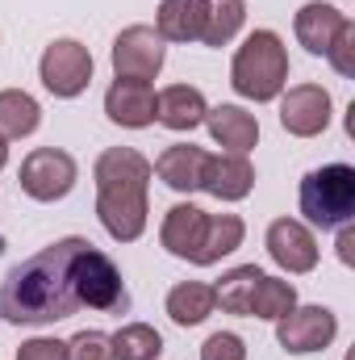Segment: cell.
I'll use <instances>...</instances> for the list:
<instances>
[{
  "mask_svg": "<svg viewBox=\"0 0 355 360\" xmlns=\"http://www.w3.org/2000/svg\"><path fill=\"white\" fill-rule=\"evenodd\" d=\"M84 243L88 239L67 235V239L34 252L17 269H8L4 285H0V319L13 327H46V323L72 319L80 310L76 285H72V264Z\"/></svg>",
  "mask_w": 355,
  "mask_h": 360,
  "instance_id": "cell-1",
  "label": "cell"
},
{
  "mask_svg": "<svg viewBox=\"0 0 355 360\" xmlns=\"http://www.w3.org/2000/svg\"><path fill=\"white\" fill-rule=\"evenodd\" d=\"M109 348H113V360H159L163 335L147 323H126L121 331L109 335Z\"/></svg>",
  "mask_w": 355,
  "mask_h": 360,
  "instance_id": "cell-24",
  "label": "cell"
},
{
  "mask_svg": "<svg viewBox=\"0 0 355 360\" xmlns=\"http://www.w3.org/2000/svg\"><path fill=\"white\" fill-rule=\"evenodd\" d=\"M343 21H347L343 8L322 4V0H309V4L297 8V17H293V34H297V42H301L309 55H326L330 42H335V34L343 30Z\"/></svg>",
  "mask_w": 355,
  "mask_h": 360,
  "instance_id": "cell-17",
  "label": "cell"
},
{
  "mask_svg": "<svg viewBox=\"0 0 355 360\" xmlns=\"http://www.w3.org/2000/svg\"><path fill=\"white\" fill-rule=\"evenodd\" d=\"M38 76L51 96L72 101L92 84V51L76 38H55L38 59Z\"/></svg>",
  "mask_w": 355,
  "mask_h": 360,
  "instance_id": "cell-6",
  "label": "cell"
},
{
  "mask_svg": "<svg viewBox=\"0 0 355 360\" xmlns=\"http://www.w3.org/2000/svg\"><path fill=\"white\" fill-rule=\"evenodd\" d=\"M297 205L309 226L318 231H339L351 226L355 218V168L351 164H322L305 172L297 188Z\"/></svg>",
  "mask_w": 355,
  "mask_h": 360,
  "instance_id": "cell-4",
  "label": "cell"
},
{
  "mask_svg": "<svg viewBox=\"0 0 355 360\" xmlns=\"http://www.w3.org/2000/svg\"><path fill=\"white\" fill-rule=\"evenodd\" d=\"M17 360H67V344L55 335H34L17 348Z\"/></svg>",
  "mask_w": 355,
  "mask_h": 360,
  "instance_id": "cell-30",
  "label": "cell"
},
{
  "mask_svg": "<svg viewBox=\"0 0 355 360\" xmlns=\"http://www.w3.org/2000/svg\"><path fill=\"white\" fill-rule=\"evenodd\" d=\"M205 155H209V151H201V147H192V143H172L151 168H155V176L163 180L168 188H176V193H196V188H201Z\"/></svg>",
  "mask_w": 355,
  "mask_h": 360,
  "instance_id": "cell-19",
  "label": "cell"
},
{
  "mask_svg": "<svg viewBox=\"0 0 355 360\" xmlns=\"http://www.w3.org/2000/svg\"><path fill=\"white\" fill-rule=\"evenodd\" d=\"M339 260L351 269L355 264V231L351 226H339Z\"/></svg>",
  "mask_w": 355,
  "mask_h": 360,
  "instance_id": "cell-31",
  "label": "cell"
},
{
  "mask_svg": "<svg viewBox=\"0 0 355 360\" xmlns=\"http://www.w3.org/2000/svg\"><path fill=\"white\" fill-rule=\"evenodd\" d=\"M8 164V139H0V168Z\"/></svg>",
  "mask_w": 355,
  "mask_h": 360,
  "instance_id": "cell-32",
  "label": "cell"
},
{
  "mask_svg": "<svg viewBox=\"0 0 355 360\" xmlns=\"http://www.w3.org/2000/svg\"><path fill=\"white\" fill-rule=\"evenodd\" d=\"M230 84L247 101H276L288 84V51L276 30H255L247 42L234 51L230 63Z\"/></svg>",
  "mask_w": 355,
  "mask_h": 360,
  "instance_id": "cell-3",
  "label": "cell"
},
{
  "mask_svg": "<svg viewBox=\"0 0 355 360\" xmlns=\"http://www.w3.org/2000/svg\"><path fill=\"white\" fill-rule=\"evenodd\" d=\"M243 235H247V226H243L239 214H209V222H205V239H201V252H196L192 264H201V269L217 264L222 256H230V252L243 248Z\"/></svg>",
  "mask_w": 355,
  "mask_h": 360,
  "instance_id": "cell-21",
  "label": "cell"
},
{
  "mask_svg": "<svg viewBox=\"0 0 355 360\" xmlns=\"http://www.w3.org/2000/svg\"><path fill=\"white\" fill-rule=\"evenodd\" d=\"M67 360H113L109 335L105 331H76L67 340Z\"/></svg>",
  "mask_w": 355,
  "mask_h": 360,
  "instance_id": "cell-28",
  "label": "cell"
},
{
  "mask_svg": "<svg viewBox=\"0 0 355 360\" xmlns=\"http://www.w3.org/2000/svg\"><path fill=\"white\" fill-rule=\"evenodd\" d=\"M42 126V105L21 89L0 92V139H29Z\"/></svg>",
  "mask_w": 355,
  "mask_h": 360,
  "instance_id": "cell-22",
  "label": "cell"
},
{
  "mask_svg": "<svg viewBox=\"0 0 355 360\" xmlns=\"http://www.w3.org/2000/svg\"><path fill=\"white\" fill-rule=\"evenodd\" d=\"M267 256L276 260V269H284L288 276H305V272L318 269V239H314V231L305 226V222H297V218H276L272 226H267Z\"/></svg>",
  "mask_w": 355,
  "mask_h": 360,
  "instance_id": "cell-11",
  "label": "cell"
},
{
  "mask_svg": "<svg viewBox=\"0 0 355 360\" xmlns=\"http://www.w3.org/2000/svg\"><path fill=\"white\" fill-rule=\"evenodd\" d=\"M201 188L217 201H243L251 188H255V168L247 155H234V151H222V155H205V168H201Z\"/></svg>",
  "mask_w": 355,
  "mask_h": 360,
  "instance_id": "cell-13",
  "label": "cell"
},
{
  "mask_svg": "<svg viewBox=\"0 0 355 360\" xmlns=\"http://www.w3.org/2000/svg\"><path fill=\"white\" fill-rule=\"evenodd\" d=\"M213 0H163L155 13V34L163 42H201Z\"/></svg>",
  "mask_w": 355,
  "mask_h": 360,
  "instance_id": "cell-18",
  "label": "cell"
},
{
  "mask_svg": "<svg viewBox=\"0 0 355 360\" xmlns=\"http://www.w3.org/2000/svg\"><path fill=\"white\" fill-rule=\"evenodd\" d=\"M213 310H217V297H213V285L205 281H180L168 293V319L176 327H201Z\"/></svg>",
  "mask_w": 355,
  "mask_h": 360,
  "instance_id": "cell-20",
  "label": "cell"
},
{
  "mask_svg": "<svg viewBox=\"0 0 355 360\" xmlns=\"http://www.w3.org/2000/svg\"><path fill=\"white\" fill-rule=\"evenodd\" d=\"M105 113L113 126L147 130L155 126V89L147 80H113L105 92Z\"/></svg>",
  "mask_w": 355,
  "mask_h": 360,
  "instance_id": "cell-12",
  "label": "cell"
},
{
  "mask_svg": "<svg viewBox=\"0 0 355 360\" xmlns=\"http://www.w3.org/2000/svg\"><path fill=\"white\" fill-rule=\"evenodd\" d=\"M21 193L25 197H34V201H63L72 188H76V180H80V168H76V160L67 155V151H59V147H38V151H29L25 160H21Z\"/></svg>",
  "mask_w": 355,
  "mask_h": 360,
  "instance_id": "cell-8",
  "label": "cell"
},
{
  "mask_svg": "<svg viewBox=\"0 0 355 360\" xmlns=\"http://www.w3.org/2000/svg\"><path fill=\"white\" fill-rule=\"evenodd\" d=\"M297 306V289H293V281H284V276H267L255 285V297H251V319H264V323H276V319H284L288 310Z\"/></svg>",
  "mask_w": 355,
  "mask_h": 360,
  "instance_id": "cell-25",
  "label": "cell"
},
{
  "mask_svg": "<svg viewBox=\"0 0 355 360\" xmlns=\"http://www.w3.org/2000/svg\"><path fill=\"white\" fill-rule=\"evenodd\" d=\"M326 59H330V68L343 76V80H355V21L347 17L343 21V30L335 34V42H330V51H326Z\"/></svg>",
  "mask_w": 355,
  "mask_h": 360,
  "instance_id": "cell-27",
  "label": "cell"
},
{
  "mask_svg": "<svg viewBox=\"0 0 355 360\" xmlns=\"http://www.w3.org/2000/svg\"><path fill=\"white\" fill-rule=\"evenodd\" d=\"M243 21H247V4H243V0H213L201 42H205V46H226V42L243 30Z\"/></svg>",
  "mask_w": 355,
  "mask_h": 360,
  "instance_id": "cell-26",
  "label": "cell"
},
{
  "mask_svg": "<svg viewBox=\"0 0 355 360\" xmlns=\"http://www.w3.org/2000/svg\"><path fill=\"white\" fill-rule=\"evenodd\" d=\"M151 160L134 147H109L96 155L92 180H96V218L117 243H134L147 231V188H151Z\"/></svg>",
  "mask_w": 355,
  "mask_h": 360,
  "instance_id": "cell-2",
  "label": "cell"
},
{
  "mask_svg": "<svg viewBox=\"0 0 355 360\" xmlns=\"http://www.w3.org/2000/svg\"><path fill=\"white\" fill-rule=\"evenodd\" d=\"M205 126H209L213 143L226 147V151H234V155H247V151H255V143H260V122H255V113H247L243 105H213V109L205 113Z\"/></svg>",
  "mask_w": 355,
  "mask_h": 360,
  "instance_id": "cell-15",
  "label": "cell"
},
{
  "mask_svg": "<svg viewBox=\"0 0 355 360\" xmlns=\"http://www.w3.org/2000/svg\"><path fill=\"white\" fill-rule=\"evenodd\" d=\"M335 335H339V319L330 306H293L284 319H276V344L297 356L330 348Z\"/></svg>",
  "mask_w": 355,
  "mask_h": 360,
  "instance_id": "cell-9",
  "label": "cell"
},
{
  "mask_svg": "<svg viewBox=\"0 0 355 360\" xmlns=\"http://www.w3.org/2000/svg\"><path fill=\"white\" fill-rule=\"evenodd\" d=\"M113 76L117 80H155L163 72V59H168V42L155 34V25H126L117 38H113Z\"/></svg>",
  "mask_w": 355,
  "mask_h": 360,
  "instance_id": "cell-7",
  "label": "cell"
},
{
  "mask_svg": "<svg viewBox=\"0 0 355 360\" xmlns=\"http://www.w3.org/2000/svg\"><path fill=\"white\" fill-rule=\"evenodd\" d=\"M205 113H209V101H205V92L192 89V84H168L163 92H155V122L176 130V134L196 130L205 122Z\"/></svg>",
  "mask_w": 355,
  "mask_h": 360,
  "instance_id": "cell-16",
  "label": "cell"
},
{
  "mask_svg": "<svg viewBox=\"0 0 355 360\" xmlns=\"http://www.w3.org/2000/svg\"><path fill=\"white\" fill-rule=\"evenodd\" d=\"M205 222H209V214L201 210V205H192V201H180L172 205L168 214H163V226H159V243L176 256V260H196V252H201V239H205Z\"/></svg>",
  "mask_w": 355,
  "mask_h": 360,
  "instance_id": "cell-14",
  "label": "cell"
},
{
  "mask_svg": "<svg viewBox=\"0 0 355 360\" xmlns=\"http://www.w3.org/2000/svg\"><path fill=\"white\" fill-rule=\"evenodd\" d=\"M335 117V101L322 84H297L280 92V126L293 139H318Z\"/></svg>",
  "mask_w": 355,
  "mask_h": 360,
  "instance_id": "cell-10",
  "label": "cell"
},
{
  "mask_svg": "<svg viewBox=\"0 0 355 360\" xmlns=\"http://www.w3.org/2000/svg\"><path fill=\"white\" fill-rule=\"evenodd\" d=\"M72 285H76V302L100 310V314H113V310H126L130 306V289L121 281V269L100 252L84 243L76 252V264H72Z\"/></svg>",
  "mask_w": 355,
  "mask_h": 360,
  "instance_id": "cell-5",
  "label": "cell"
},
{
  "mask_svg": "<svg viewBox=\"0 0 355 360\" xmlns=\"http://www.w3.org/2000/svg\"><path fill=\"white\" fill-rule=\"evenodd\" d=\"M201 360H247V344L234 331H213L201 344Z\"/></svg>",
  "mask_w": 355,
  "mask_h": 360,
  "instance_id": "cell-29",
  "label": "cell"
},
{
  "mask_svg": "<svg viewBox=\"0 0 355 360\" xmlns=\"http://www.w3.org/2000/svg\"><path fill=\"white\" fill-rule=\"evenodd\" d=\"M264 281V272L255 264H239L230 269L217 285H213V297L226 314H251V297H255V285Z\"/></svg>",
  "mask_w": 355,
  "mask_h": 360,
  "instance_id": "cell-23",
  "label": "cell"
}]
</instances>
